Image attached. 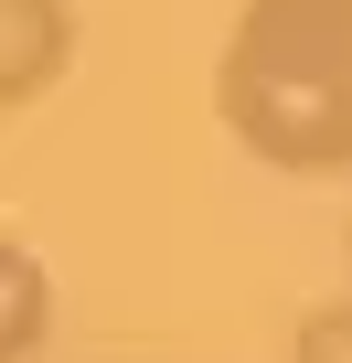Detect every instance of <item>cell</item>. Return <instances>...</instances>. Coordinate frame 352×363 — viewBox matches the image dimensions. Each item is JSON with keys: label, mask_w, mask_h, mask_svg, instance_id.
Returning <instances> with one entry per match:
<instances>
[{"label": "cell", "mask_w": 352, "mask_h": 363, "mask_svg": "<svg viewBox=\"0 0 352 363\" xmlns=\"http://www.w3.org/2000/svg\"><path fill=\"white\" fill-rule=\"evenodd\" d=\"M214 118L246 160L288 182L352 171V0H235Z\"/></svg>", "instance_id": "obj_1"}, {"label": "cell", "mask_w": 352, "mask_h": 363, "mask_svg": "<svg viewBox=\"0 0 352 363\" xmlns=\"http://www.w3.org/2000/svg\"><path fill=\"white\" fill-rule=\"evenodd\" d=\"M75 75V0H0V107H43Z\"/></svg>", "instance_id": "obj_2"}, {"label": "cell", "mask_w": 352, "mask_h": 363, "mask_svg": "<svg viewBox=\"0 0 352 363\" xmlns=\"http://www.w3.org/2000/svg\"><path fill=\"white\" fill-rule=\"evenodd\" d=\"M0 289H11V320H0V363H33L43 331H54V278L33 246H0Z\"/></svg>", "instance_id": "obj_3"}, {"label": "cell", "mask_w": 352, "mask_h": 363, "mask_svg": "<svg viewBox=\"0 0 352 363\" xmlns=\"http://www.w3.org/2000/svg\"><path fill=\"white\" fill-rule=\"evenodd\" d=\"M288 363H352V299H320V310H299V331H288Z\"/></svg>", "instance_id": "obj_4"}, {"label": "cell", "mask_w": 352, "mask_h": 363, "mask_svg": "<svg viewBox=\"0 0 352 363\" xmlns=\"http://www.w3.org/2000/svg\"><path fill=\"white\" fill-rule=\"evenodd\" d=\"M118 363H128V352H118Z\"/></svg>", "instance_id": "obj_5"}]
</instances>
